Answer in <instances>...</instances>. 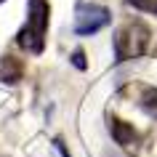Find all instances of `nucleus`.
Returning <instances> with one entry per match:
<instances>
[{
	"label": "nucleus",
	"instance_id": "obj_1",
	"mask_svg": "<svg viewBox=\"0 0 157 157\" xmlns=\"http://www.w3.org/2000/svg\"><path fill=\"white\" fill-rule=\"evenodd\" d=\"M51 21V6L48 0H29L27 3V24L19 29V45L27 53H43L45 48V32Z\"/></svg>",
	"mask_w": 157,
	"mask_h": 157
},
{
	"label": "nucleus",
	"instance_id": "obj_2",
	"mask_svg": "<svg viewBox=\"0 0 157 157\" xmlns=\"http://www.w3.org/2000/svg\"><path fill=\"white\" fill-rule=\"evenodd\" d=\"M149 27L144 21H128L115 32V61H131L147 53L149 48Z\"/></svg>",
	"mask_w": 157,
	"mask_h": 157
},
{
	"label": "nucleus",
	"instance_id": "obj_3",
	"mask_svg": "<svg viewBox=\"0 0 157 157\" xmlns=\"http://www.w3.org/2000/svg\"><path fill=\"white\" fill-rule=\"evenodd\" d=\"M109 21H112L109 8L96 6V3H80L75 11V32L77 35H96Z\"/></svg>",
	"mask_w": 157,
	"mask_h": 157
},
{
	"label": "nucleus",
	"instance_id": "obj_4",
	"mask_svg": "<svg viewBox=\"0 0 157 157\" xmlns=\"http://www.w3.org/2000/svg\"><path fill=\"white\" fill-rule=\"evenodd\" d=\"M109 133H112V139H115L120 147H133V141H136L133 125H128L125 120H112V123H109Z\"/></svg>",
	"mask_w": 157,
	"mask_h": 157
},
{
	"label": "nucleus",
	"instance_id": "obj_5",
	"mask_svg": "<svg viewBox=\"0 0 157 157\" xmlns=\"http://www.w3.org/2000/svg\"><path fill=\"white\" fill-rule=\"evenodd\" d=\"M21 77V64L13 56H3L0 59V80L3 83H16Z\"/></svg>",
	"mask_w": 157,
	"mask_h": 157
},
{
	"label": "nucleus",
	"instance_id": "obj_6",
	"mask_svg": "<svg viewBox=\"0 0 157 157\" xmlns=\"http://www.w3.org/2000/svg\"><path fill=\"white\" fill-rule=\"evenodd\" d=\"M141 107L147 115H152L157 120V88H144L141 91Z\"/></svg>",
	"mask_w": 157,
	"mask_h": 157
},
{
	"label": "nucleus",
	"instance_id": "obj_7",
	"mask_svg": "<svg viewBox=\"0 0 157 157\" xmlns=\"http://www.w3.org/2000/svg\"><path fill=\"white\" fill-rule=\"evenodd\" d=\"M128 6H133L136 11H144V13H157V0H128Z\"/></svg>",
	"mask_w": 157,
	"mask_h": 157
},
{
	"label": "nucleus",
	"instance_id": "obj_8",
	"mask_svg": "<svg viewBox=\"0 0 157 157\" xmlns=\"http://www.w3.org/2000/svg\"><path fill=\"white\" fill-rule=\"evenodd\" d=\"M72 64L77 67V69H85V67H88V64H85V53H83L80 48H77V51L72 53Z\"/></svg>",
	"mask_w": 157,
	"mask_h": 157
},
{
	"label": "nucleus",
	"instance_id": "obj_9",
	"mask_svg": "<svg viewBox=\"0 0 157 157\" xmlns=\"http://www.w3.org/2000/svg\"><path fill=\"white\" fill-rule=\"evenodd\" d=\"M53 147H56V149H59V152H61L64 157H72L69 152H67V147H64V141H61V139H56V141H53Z\"/></svg>",
	"mask_w": 157,
	"mask_h": 157
},
{
	"label": "nucleus",
	"instance_id": "obj_10",
	"mask_svg": "<svg viewBox=\"0 0 157 157\" xmlns=\"http://www.w3.org/2000/svg\"><path fill=\"white\" fill-rule=\"evenodd\" d=\"M0 3H3V0H0Z\"/></svg>",
	"mask_w": 157,
	"mask_h": 157
}]
</instances>
